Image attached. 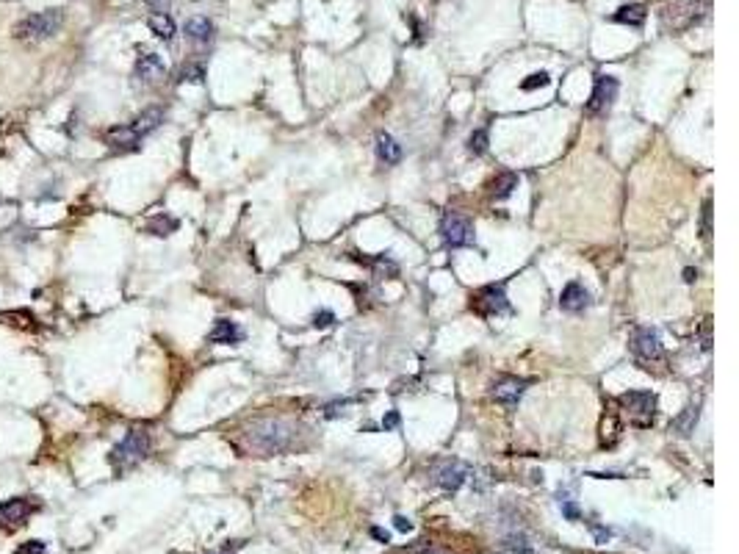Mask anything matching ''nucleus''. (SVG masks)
<instances>
[{"label":"nucleus","mask_w":739,"mask_h":554,"mask_svg":"<svg viewBox=\"0 0 739 554\" xmlns=\"http://www.w3.org/2000/svg\"><path fill=\"white\" fill-rule=\"evenodd\" d=\"M296 435H299V427L288 418H258L252 421V427H247L244 444L249 452L269 458V455H280L291 449L296 444Z\"/></svg>","instance_id":"1"},{"label":"nucleus","mask_w":739,"mask_h":554,"mask_svg":"<svg viewBox=\"0 0 739 554\" xmlns=\"http://www.w3.org/2000/svg\"><path fill=\"white\" fill-rule=\"evenodd\" d=\"M709 14H712V0H678L673 6H665L662 22H665V28L681 34V31H689L692 25L703 22Z\"/></svg>","instance_id":"2"},{"label":"nucleus","mask_w":739,"mask_h":554,"mask_svg":"<svg viewBox=\"0 0 739 554\" xmlns=\"http://www.w3.org/2000/svg\"><path fill=\"white\" fill-rule=\"evenodd\" d=\"M149 455V435L145 430H131L114 449H111V466L117 472H125V469H133L136 463H142Z\"/></svg>","instance_id":"3"},{"label":"nucleus","mask_w":739,"mask_h":554,"mask_svg":"<svg viewBox=\"0 0 739 554\" xmlns=\"http://www.w3.org/2000/svg\"><path fill=\"white\" fill-rule=\"evenodd\" d=\"M61 22H64V14L59 8L39 11V14H31V17L20 20L14 25V36L17 39H50L53 34H59Z\"/></svg>","instance_id":"4"},{"label":"nucleus","mask_w":739,"mask_h":554,"mask_svg":"<svg viewBox=\"0 0 739 554\" xmlns=\"http://www.w3.org/2000/svg\"><path fill=\"white\" fill-rule=\"evenodd\" d=\"M620 404L634 427H651L657 418V394L651 391H626L620 396Z\"/></svg>","instance_id":"5"},{"label":"nucleus","mask_w":739,"mask_h":554,"mask_svg":"<svg viewBox=\"0 0 739 554\" xmlns=\"http://www.w3.org/2000/svg\"><path fill=\"white\" fill-rule=\"evenodd\" d=\"M441 236H444V244L457 249V247H468L474 244V225L468 217L457 214V211H448L441 219Z\"/></svg>","instance_id":"6"},{"label":"nucleus","mask_w":739,"mask_h":554,"mask_svg":"<svg viewBox=\"0 0 739 554\" xmlns=\"http://www.w3.org/2000/svg\"><path fill=\"white\" fill-rule=\"evenodd\" d=\"M617 89H620L617 78H612V75H595L592 94H590V100H587V108H585L587 117H601V114H606V111L612 108L615 97H617Z\"/></svg>","instance_id":"7"},{"label":"nucleus","mask_w":739,"mask_h":554,"mask_svg":"<svg viewBox=\"0 0 739 554\" xmlns=\"http://www.w3.org/2000/svg\"><path fill=\"white\" fill-rule=\"evenodd\" d=\"M631 352H634L640 360H645V363H651V360H662V358H665V347H662L659 333H657L654 327H637V330L631 333Z\"/></svg>","instance_id":"8"},{"label":"nucleus","mask_w":739,"mask_h":554,"mask_svg":"<svg viewBox=\"0 0 739 554\" xmlns=\"http://www.w3.org/2000/svg\"><path fill=\"white\" fill-rule=\"evenodd\" d=\"M36 510H39V504H36L31 496H14V499H8V502L0 504V524H3V527H20V524H25Z\"/></svg>","instance_id":"9"},{"label":"nucleus","mask_w":739,"mask_h":554,"mask_svg":"<svg viewBox=\"0 0 739 554\" xmlns=\"http://www.w3.org/2000/svg\"><path fill=\"white\" fill-rule=\"evenodd\" d=\"M474 308H476L482 316L507 314V311H510V302H507L504 286H485V289H479L476 297H474Z\"/></svg>","instance_id":"10"},{"label":"nucleus","mask_w":739,"mask_h":554,"mask_svg":"<svg viewBox=\"0 0 739 554\" xmlns=\"http://www.w3.org/2000/svg\"><path fill=\"white\" fill-rule=\"evenodd\" d=\"M526 388H529V380L523 377H499L490 388V396L504 407H515L520 396L526 394Z\"/></svg>","instance_id":"11"},{"label":"nucleus","mask_w":739,"mask_h":554,"mask_svg":"<svg viewBox=\"0 0 739 554\" xmlns=\"http://www.w3.org/2000/svg\"><path fill=\"white\" fill-rule=\"evenodd\" d=\"M471 476V466L460 463V460H444L438 469H435V482L444 488V490H460L465 485V479Z\"/></svg>","instance_id":"12"},{"label":"nucleus","mask_w":739,"mask_h":554,"mask_svg":"<svg viewBox=\"0 0 739 554\" xmlns=\"http://www.w3.org/2000/svg\"><path fill=\"white\" fill-rule=\"evenodd\" d=\"M592 300H590V291L579 283V280H573V283H568L565 289H562V294H559V308L562 311H568V314H582L587 305H590Z\"/></svg>","instance_id":"13"},{"label":"nucleus","mask_w":739,"mask_h":554,"mask_svg":"<svg viewBox=\"0 0 739 554\" xmlns=\"http://www.w3.org/2000/svg\"><path fill=\"white\" fill-rule=\"evenodd\" d=\"M183 31H186V36H189L191 42H197V45H208V42L214 39V22H211L208 17H203V14L189 17L186 25H183Z\"/></svg>","instance_id":"14"},{"label":"nucleus","mask_w":739,"mask_h":554,"mask_svg":"<svg viewBox=\"0 0 739 554\" xmlns=\"http://www.w3.org/2000/svg\"><path fill=\"white\" fill-rule=\"evenodd\" d=\"M163 73H166V64H163V59L158 53L139 56V61H136V78H142L145 83H152V80L163 78Z\"/></svg>","instance_id":"15"},{"label":"nucleus","mask_w":739,"mask_h":554,"mask_svg":"<svg viewBox=\"0 0 739 554\" xmlns=\"http://www.w3.org/2000/svg\"><path fill=\"white\" fill-rule=\"evenodd\" d=\"M208 341L211 344H238V341H244V330L230 319H219L214 324V330L208 333Z\"/></svg>","instance_id":"16"},{"label":"nucleus","mask_w":739,"mask_h":554,"mask_svg":"<svg viewBox=\"0 0 739 554\" xmlns=\"http://www.w3.org/2000/svg\"><path fill=\"white\" fill-rule=\"evenodd\" d=\"M698 418H701V404L695 402V404H687L673 421H670V432H678V435H692L695 432V424H698Z\"/></svg>","instance_id":"17"},{"label":"nucleus","mask_w":739,"mask_h":554,"mask_svg":"<svg viewBox=\"0 0 739 554\" xmlns=\"http://www.w3.org/2000/svg\"><path fill=\"white\" fill-rule=\"evenodd\" d=\"M648 17V8L643 3H626L620 6L615 14H612V22H620V25H631V28H640Z\"/></svg>","instance_id":"18"},{"label":"nucleus","mask_w":739,"mask_h":554,"mask_svg":"<svg viewBox=\"0 0 739 554\" xmlns=\"http://www.w3.org/2000/svg\"><path fill=\"white\" fill-rule=\"evenodd\" d=\"M105 142H108L114 150H136L142 139L133 133L131 125H125V128H114V131H108V133H105Z\"/></svg>","instance_id":"19"},{"label":"nucleus","mask_w":739,"mask_h":554,"mask_svg":"<svg viewBox=\"0 0 739 554\" xmlns=\"http://www.w3.org/2000/svg\"><path fill=\"white\" fill-rule=\"evenodd\" d=\"M161 122H163V111H161V108H147V111H142V114L131 122V128H133V133H136L139 139H145V136L152 133Z\"/></svg>","instance_id":"20"},{"label":"nucleus","mask_w":739,"mask_h":554,"mask_svg":"<svg viewBox=\"0 0 739 554\" xmlns=\"http://www.w3.org/2000/svg\"><path fill=\"white\" fill-rule=\"evenodd\" d=\"M376 159L385 161V163H399L402 161V145L390 133H379L376 136Z\"/></svg>","instance_id":"21"},{"label":"nucleus","mask_w":739,"mask_h":554,"mask_svg":"<svg viewBox=\"0 0 739 554\" xmlns=\"http://www.w3.org/2000/svg\"><path fill=\"white\" fill-rule=\"evenodd\" d=\"M518 183H520V177H518L515 172H502V175H496V177L490 180V194H493L496 200H507V197L518 189Z\"/></svg>","instance_id":"22"},{"label":"nucleus","mask_w":739,"mask_h":554,"mask_svg":"<svg viewBox=\"0 0 739 554\" xmlns=\"http://www.w3.org/2000/svg\"><path fill=\"white\" fill-rule=\"evenodd\" d=\"M147 25H149V31H152L158 39H163V42H169V39L175 36V20H172L169 14H152Z\"/></svg>","instance_id":"23"},{"label":"nucleus","mask_w":739,"mask_h":554,"mask_svg":"<svg viewBox=\"0 0 739 554\" xmlns=\"http://www.w3.org/2000/svg\"><path fill=\"white\" fill-rule=\"evenodd\" d=\"M177 219L175 217H169V214H155L152 219L147 222V231L152 233V236H169V233H175L177 231Z\"/></svg>","instance_id":"24"},{"label":"nucleus","mask_w":739,"mask_h":554,"mask_svg":"<svg viewBox=\"0 0 739 554\" xmlns=\"http://www.w3.org/2000/svg\"><path fill=\"white\" fill-rule=\"evenodd\" d=\"M203 78H205V67H203L200 61H189V64H183V70H180V80H189V83H203Z\"/></svg>","instance_id":"25"},{"label":"nucleus","mask_w":739,"mask_h":554,"mask_svg":"<svg viewBox=\"0 0 739 554\" xmlns=\"http://www.w3.org/2000/svg\"><path fill=\"white\" fill-rule=\"evenodd\" d=\"M468 150H471L474 156H482V153L488 150V131H485V128H479V131L471 133V139H468Z\"/></svg>","instance_id":"26"},{"label":"nucleus","mask_w":739,"mask_h":554,"mask_svg":"<svg viewBox=\"0 0 739 554\" xmlns=\"http://www.w3.org/2000/svg\"><path fill=\"white\" fill-rule=\"evenodd\" d=\"M701 238L712 241V200L703 203V214H701Z\"/></svg>","instance_id":"27"},{"label":"nucleus","mask_w":739,"mask_h":554,"mask_svg":"<svg viewBox=\"0 0 739 554\" xmlns=\"http://www.w3.org/2000/svg\"><path fill=\"white\" fill-rule=\"evenodd\" d=\"M548 73H532L529 78L520 83V89L523 92H534V89H540V86H548Z\"/></svg>","instance_id":"28"},{"label":"nucleus","mask_w":739,"mask_h":554,"mask_svg":"<svg viewBox=\"0 0 739 554\" xmlns=\"http://www.w3.org/2000/svg\"><path fill=\"white\" fill-rule=\"evenodd\" d=\"M371 266H374V272H376V275H390V277L396 275V263H393V261H388L385 255H376Z\"/></svg>","instance_id":"29"},{"label":"nucleus","mask_w":739,"mask_h":554,"mask_svg":"<svg viewBox=\"0 0 739 554\" xmlns=\"http://www.w3.org/2000/svg\"><path fill=\"white\" fill-rule=\"evenodd\" d=\"M45 552H47V544L45 541H28V544L17 546L14 554H45Z\"/></svg>","instance_id":"30"},{"label":"nucleus","mask_w":739,"mask_h":554,"mask_svg":"<svg viewBox=\"0 0 739 554\" xmlns=\"http://www.w3.org/2000/svg\"><path fill=\"white\" fill-rule=\"evenodd\" d=\"M701 349L703 352L712 349V319H703V324H701Z\"/></svg>","instance_id":"31"},{"label":"nucleus","mask_w":739,"mask_h":554,"mask_svg":"<svg viewBox=\"0 0 739 554\" xmlns=\"http://www.w3.org/2000/svg\"><path fill=\"white\" fill-rule=\"evenodd\" d=\"M352 404V399H344V402H330L327 407H324V416L327 418H335V416H341V413H346V407Z\"/></svg>","instance_id":"32"},{"label":"nucleus","mask_w":739,"mask_h":554,"mask_svg":"<svg viewBox=\"0 0 739 554\" xmlns=\"http://www.w3.org/2000/svg\"><path fill=\"white\" fill-rule=\"evenodd\" d=\"M559 507H562V516H565L568 521H579V518H582L579 507H576V504H573L571 499H562V502H559Z\"/></svg>","instance_id":"33"},{"label":"nucleus","mask_w":739,"mask_h":554,"mask_svg":"<svg viewBox=\"0 0 739 554\" xmlns=\"http://www.w3.org/2000/svg\"><path fill=\"white\" fill-rule=\"evenodd\" d=\"M332 321H335V314H332V311H316V314H313V327H319V330L330 327Z\"/></svg>","instance_id":"34"},{"label":"nucleus","mask_w":739,"mask_h":554,"mask_svg":"<svg viewBox=\"0 0 739 554\" xmlns=\"http://www.w3.org/2000/svg\"><path fill=\"white\" fill-rule=\"evenodd\" d=\"M592 530V535H595V541L598 544H606L609 541V535H612V530H606V527H601V524H587Z\"/></svg>","instance_id":"35"},{"label":"nucleus","mask_w":739,"mask_h":554,"mask_svg":"<svg viewBox=\"0 0 739 554\" xmlns=\"http://www.w3.org/2000/svg\"><path fill=\"white\" fill-rule=\"evenodd\" d=\"M396 427H399V413H396V410H390V413L382 418V430L388 432V430H396Z\"/></svg>","instance_id":"36"},{"label":"nucleus","mask_w":739,"mask_h":554,"mask_svg":"<svg viewBox=\"0 0 739 554\" xmlns=\"http://www.w3.org/2000/svg\"><path fill=\"white\" fill-rule=\"evenodd\" d=\"M393 527H396L399 532H410V530H413V521L404 518V516H396V518H393Z\"/></svg>","instance_id":"37"},{"label":"nucleus","mask_w":739,"mask_h":554,"mask_svg":"<svg viewBox=\"0 0 739 554\" xmlns=\"http://www.w3.org/2000/svg\"><path fill=\"white\" fill-rule=\"evenodd\" d=\"M147 6L155 11V14H166V8H169V0H147Z\"/></svg>","instance_id":"38"},{"label":"nucleus","mask_w":739,"mask_h":554,"mask_svg":"<svg viewBox=\"0 0 739 554\" xmlns=\"http://www.w3.org/2000/svg\"><path fill=\"white\" fill-rule=\"evenodd\" d=\"M371 535H374L376 541H382V544L390 541V532H385V530H379V527H371Z\"/></svg>","instance_id":"39"},{"label":"nucleus","mask_w":739,"mask_h":554,"mask_svg":"<svg viewBox=\"0 0 739 554\" xmlns=\"http://www.w3.org/2000/svg\"><path fill=\"white\" fill-rule=\"evenodd\" d=\"M695 277H698V272H695V269H684V280H687V283H692Z\"/></svg>","instance_id":"40"}]
</instances>
